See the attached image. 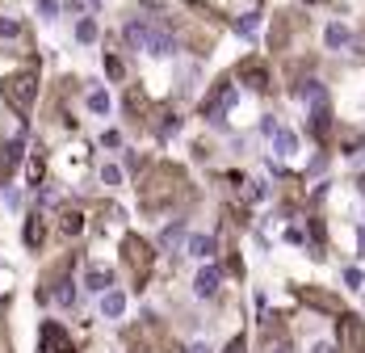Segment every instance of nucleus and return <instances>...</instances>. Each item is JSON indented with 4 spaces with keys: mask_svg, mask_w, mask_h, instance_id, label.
I'll return each mask as SVG.
<instances>
[{
    "mask_svg": "<svg viewBox=\"0 0 365 353\" xmlns=\"http://www.w3.org/2000/svg\"><path fill=\"white\" fill-rule=\"evenodd\" d=\"M177 198H185V173L172 169V164H155V169L147 173V181L139 185V202H143L147 215L168 211Z\"/></svg>",
    "mask_w": 365,
    "mask_h": 353,
    "instance_id": "obj_1",
    "label": "nucleus"
},
{
    "mask_svg": "<svg viewBox=\"0 0 365 353\" xmlns=\"http://www.w3.org/2000/svg\"><path fill=\"white\" fill-rule=\"evenodd\" d=\"M0 93H5V101H9L17 114H26V110L34 106V97H38V72L26 68V72L5 76V80H0Z\"/></svg>",
    "mask_w": 365,
    "mask_h": 353,
    "instance_id": "obj_2",
    "label": "nucleus"
},
{
    "mask_svg": "<svg viewBox=\"0 0 365 353\" xmlns=\"http://www.w3.org/2000/svg\"><path fill=\"white\" fill-rule=\"evenodd\" d=\"M122 257H126V265H130V278H135V286H143V282L151 278V265H155V252H151V244H147L143 236H126V240H122Z\"/></svg>",
    "mask_w": 365,
    "mask_h": 353,
    "instance_id": "obj_3",
    "label": "nucleus"
},
{
    "mask_svg": "<svg viewBox=\"0 0 365 353\" xmlns=\"http://www.w3.org/2000/svg\"><path fill=\"white\" fill-rule=\"evenodd\" d=\"M340 349L365 353V320L361 316H340Z\"/></svg>",
    "mask_w": 365,
    "mask_h": 353,
    "instance_id": "obj_4",
    "label": "nucleus"
},
{
    "mask_svg": "<svg viewBox=\"0 0 365 353\" xmlns=\"http://www.w3.org/2000/svg\"><path fill=\"white\" fill-rule=\"evenodd\" d=\"M235 76L248 84V88H256V93H269L273 84H269V68L260 64V59H244L239 68H235Z\"/></svg>",
    "mask_w": 365,
    "mask_h": 353,
    "instance_id": "obj_5",
    "label": "nucleus"
},
{
    "mask_svg": "<svg viewBox=\"0 0 365 353\" xmlns=\"http://www.w3.org/2000/svg\"><path fill=\"white\" fill-rule=\"evenodd\" d=\"M298 298L306 303V307H315V312H332V316H344L340 298H336V294H324V290H315V286H298Z\"/></svg>",
    "mask_w": 365,
    "mask_h": 353,
    "instance_id": "obj_6",
    "label": "nucleus"
},
{
    "mask_svg": "<svg viewBox=\"0 0 365 353\" xmlns=\"http://www.w3.org/2000/svg\"><path fill=\"white\" fill-rule=\"evenodd\" d=\"M38 353H72V341H68V332H63L55 320L42 324V345H38Z\"/></svg>",
    "mask_w": 365,
    "mask_h": 353,
    "instance_id": "obj_7",
    "label": "nucleus"
},
{
    "mask_svg": "<svg viewBox=\"0 0 365 353\" xmlns=\"http://www.w3.org/2000/svg\"><path fill=\"white\" fill-rule=\"evenodd\" d=\"M219 282H223V274H219L215 265H206V269L197 274V282H193V290H197L201 298H215V294H219Z\"/></svg>",
    "mask_w": 365,
    "mask_h": 353,
    "instance_id": "obj_8",
    "label": "nucleus"
},
{
    "mask_svg": "<svg viewBox=\"0 0 365 353\" xmlns=\"http://www.w3.org/2000/svg\"><path fill=\"white\" fill-rule=\"evenodd\" d=\"M84 286H88V290H97V294H110V286H114V274H110V269H101V265H88V274H84Z\"/></svg>",
    "mask_w": 365,
    "mask_h": 353,
    "instance_id": "obj_9",
    "label": "nucleus"
},
{
    "mask_svg": "<svg viewBox=\"0 0 365 353\" xmlns=\"http://www.w3.org/2000/svg\"><path fill=\"white\" fill-rule=\"evenodd\" d=\"M215 248H219L215 236H189V240H185V252H189V257H201V261L215 257Z\"/></svg>",
    "mask_w": 365,
    "mask_h": 353,
    "instance_id": "obj_10",
    "label": "nucleus"
},
{
    "mask_svg": "<svg viewBox=\"0 0 365 353\" xmlns=\"http://www.w3.org/2000/svg\"><path fill=\"white\" fill-rule=\"evenodd\" d=\"M122 312H126V294H122V290L101 294V316H106V320H118Z\"/></svg>",
    "mask_w": 365,
    "mask_h": 353,
    "instance_id": "obj_11",
    "label": "nucleus"
},
{
    "mask_svg": "<svg viewBox=\"0 0 365 353\" xmlns=\"http://www.w3.org/2000/svg\"><path fill=\"white\" fill-rule=\"evenodd\" d=\"M310 131H315L319 143L332 135V114H328V106H315V114H310Z\"/></svg>",
    "mask_w": 365,
    "mask_h": 353,
    "instance_id": "obj_12",
    "label": "nucleus"
},
{
    "mask_svg": "<svg viewBox=\"0 0 365 353\" xmlns=\"http://www.w3.org/2000/svg\"><path fill=\"white\" fill-rule=\"evenodd\" d=\"M59 231H63V236H80V231H84V215H80V211H63V215H59Z\"/></svg>",
    "mask_w": 365,
    "mask_h": 353,
    "instance_id": "obj_13",
    "label": "nucleus"
},
{
    "mask_svg": "<svg viewBox=\"0 0 365 353\" xmlns=\"http://www.w3.org/2000/svg\"><path fill=\"white\" fill-rule=\"evenodd\" d=\"M42 240H46V223H42V215H30V223H26V244L38 248Z\"/></svg>",
    "mask_w": 365,
    "mask_h": 353,
    "instance_id": "obj_14",
    "label": "nucleus"
},
{
    "mask_svg": "<svg viewBox=\"0 0 365 353\" xmlns=\"http://www.w3.org/2000/svg\"><path fill=\"white\" fill-rule=\"evenodd\" d=\"M273 147H277V156L286 160V156H294V147H298V139H294L290 131H277V135H273Z\"/></svg>",
    "mask_w": 365,
    "mask_h": 353,
    "instance_id": "obj_15",
    "label": "nucleus"
},
{
    "mask_svg": "<svg viewBox=\"0 0 365 353\" xmlns=\"http://www.w3.org/2000/svg\"><path fill=\"white\" fill-rule=\"evenodd\" d=\"M324 42H328V46H344V42H348V30H344L340 21H332V26L324 30Z\"/></svg>",
    "mask_w": 365,
    "mask_h": 353,
    "instance_id": "obj_16",
    "label": "nucleus"
},
{
    "mask_svg": "<svg viewBox=\"0 0 365 353\" xmlns=\"http://www.w3.org/2000/svg\"><path fill=\"white\" fill-rule=\"evenodd\" d=\"M126 110H130V114H139V118L147 114V101H143V93H139V88H130V93H126Z\"/></svg>",
    "mask_w": 365,
    "mask_h": 353,
    "instance_id": "obj_17",
    "label": "nucleus"
},
{
    "mask_svg": "<svg viewBox=\"0 0 365 353\" xmlns=\"http://www.w3.org/2000/svg\"><path fill=\"white\" fill-rule=\"evenodd\" d=\"M76 38H80V42H92V38H97V21H92V17H84V21L76 26Z\"/></svg>",
    "mask_w": 365,
    "mask_h": 353,
    "instance_id": "obj_18",
    "label": "nucleus"
},
{
    "mask_svg": "<svg viewBox=\"0 0 365 353\" xmlns=\"http://www.w3.org/2000/svg\"><path fill=\"white\" fill-rule=\"evenodd\" d=\"M88 110H92V114H106V110H110V97H106V93H88Z\"/></svg>",
    "mask_w": 365,
    "mask_h": 353,
    "instance_id": "obj_19",
    "label": "nucleus"
},
{
    "mask_svg": "<svg viewBox=\"0 0 365 353\" xmlns=\"http://www.w3.org/2000/svg\"><path fill=\"white\" fill-rule=\"evenodd\" d=\"M55 298L63 303V307H72V303H76V286H72V282H59V290H55Z\"/></svg>",
    "mask_w": 365,
    "mask_h": 353,
    "instance_id": "obj_20",
    "label": "nucleus"
},
{
    "mask_svg": "<svg viewBox=\"0 0 365 353\" xmlns=\"http://www.w3.org/2000/svg\"><path fill=\"white\" fill-rule=\"evenodd\" d=\"M106 72H110L114 80H122V76H126V68H122V59H118V55H106Z\"/></svg>",
    "mask_w": 365,
    "mask_h": 353,
    "instance_id": "obj_21",
    "label": "nucleus"
},
{
    "mask_svg": "<svg viewBox=\"0 0 365 353\" xmlns=\"http://www.w3.org/2000/svg\"><path fill=\"white\" fill-rule=\"evenodd\" d=\"M181 236H185V223H172V227H164V244H168V248H172Z\"/></svg>",
    "mask_w": 365,
    "mask_h": 353,
    "instance_id": "obj_22",
    "label": "nucleus"
},
{
    "mask_svg": "<svg viewBox=\"0 0 365 353\" xmlns=\"http://www.w3.org/2000/svg\"><path fill=\"white\" fill-rule=\"evenodd\" d=\"M21 34V26L17 21H9V17H0V38H17Z\"/></svg>",
    "mask_w": 365,
    "mask_h": 353,
    "instance_id": "obj_23",
    "label": "nucleus"
},
{
    "mask_svg": "<svg viewBox=\"0 0 365 353\" xmlns=\"http://www.w3.org/2000/svg\"><path fill=\"white\" fill-rule=\"evenodd\" d=\"M30 181H34V185L42 181V156H34V160H30Z\"/></svg>",
    "mask_w": 365,
    "mask_h": 353,
    "instance_id": "obj_24",
    "label": "nucleus"
},
{
    "mask_svg": "<svg viewBox=\"0 0 365 353\" xmlns=\"http://www.w3.org/2000/svg\"><path fill=\"white\" fill-rule=\"evenodd\" d=\"M361 282H365V274H361V269H348V274H344V286H353V290H357Z\"/></svg>",
    "mask_w": 365,
    "mask_h": 353,
    "instance_id": "obj_25",
    "label": "nucleus"
},
{
    "mask_svg": "<svg viewBox=\"0 0 365 353\" xmlns=\"http://www.w3.org/2000/svg\"><path fill=\"white\" fill-rule=\"evenodd\" d=\"M101 181H106V185H118V181H122V173H118V169H114V164H110V169H106V173H101Z\"/></svg>",
    "mask_w": 365,
    "mask_h": 353,
    "instance_id": "obj_26",
    "label": "nucleus"
},
{
    "mask_svg": "<svg viewBox=\"0 0 365 353\" xmlns=\"http://www.w3.org/2000/svg\"><path fill=\"white\" fill-rule=\"evenodd\" d=\"M310 353H336V349H332L328 341H315V349H310Z\"/></svg>",
    "mask_w": 365,
    "mask_h": 353,
    "instance_id": "obj_27",
    "label": "nucleus"
},
{
    "mask_svg": "<svg viewBox=\"0 0 365 353\" xmlns=\"http://www.w3.org/2000/svg\"><path fill=\"white\" fill-rule=\"evenodd\" d=\"M227 353H244V336H235V341L227 345Z\"/></svg>",
    "mask_w": 365,
    "mask_h": 353,
    "instance_id": "obj_28",
    "label": "nucleus"
},
{
    "mask_svg": "<svg viewBox=\"0 0 365 353\" xmlns=\"http://www.w3.org/2000/svg\"><path fill=\"white\" fill-rule=\"evenodd\" d=\"M189 353H215V349H210V345H201V341H197V345H189Z\"/></svg>",
    "mask_w": 365,
    "mask_h": 353,
    "instance_id": "obj_29",
    "label": "nucleus"
}]
</instances>
